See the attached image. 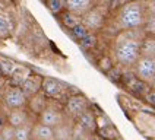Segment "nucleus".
Wrapping results in <instances>:
<instances>
[{"mask_svg":"<svg viewBox=\"0 0 155 140\" xmlns=\"http://www.w3.org/2000/svg\"><path fill=\"white\" fill-rule=\"evenodd\" d=\"M28 111L26 108H18V110H9L8 117H6V122L9 126H12L13 129H18L21 126L28 124Z\"/></svg>","mask_w":155,"mask_h":140,"instance_id":"obj_12","label":"nucleus"},{"mask_svg":"<svg viewBox=\"0 0 155 140\" xmlns=\"http://www.w3.org/2000/svg\"><path fill=\"white\" fill-rule=\"evenodd\" d=\"M145 10L140 3H123L119 10V24L123 29H136L143 25Z\"/></svg>","mask_w":155,"mask_h":140,"instance_id":"obj_2","label":"nucleus"},{"mask_svg":"<svg viewBox=\"0 0 155 140\" xmlns=\"http://www.w3.org/2000/svg\"><path fill=\"white\" fill-rule=\"evenodd\" d=\"M73 139V127L63 122L54 129V140H72Z\"/></svg>","mask_w":155,"mask_h":140,"instance_id":"obj_16","label":"nucleus"},{"mask_svg":"<svg viewBox=\"0 0 155 140\" xmlns=\"http://www.w3.org/2000/svg\"><path fill=\"white\" fill-rule=\"evenodd\" d=\"M31 133H32V126L25 124L15 129V140H29L31 139Z\"/></svg>","mask_w":155,"mask_h":140,"instance_id":"obj_19","label":"nucleus"},{"mask_svg":"<svg viewBox=\"0 0 155 140\" xmlns=\"http://www.w3.org/2000/svg\"><path fill=\"white\" fill-rule=\"evenodd\" d=\"M64 6H66V12H69L72 15H81L84 16L88 10L94 8V2L91 0H68L64 2Z\"/></svg>","mask_w":155,"mask_h":140,"instance_id":"obj_11","label":"nucleus"},{"mask_svg":"<svg viewBox=\"0 0 155 140\" xmlns=\"http://www.w3.org/2000/svg\"><path fill=\"white\" fill-rule=\"evenodd\" d=\"M140 47L142 43L136 38H124L116 44L114 54L116 60L123 66H135L140 57Z\"/></svg>","mask_w":155,"mask_h":140,"instance_id":"obj_1","label":"nucleus"},{"mask_svg":"<svg viewBox=\"0 0 155 140\" xmlns=\"http://www.w3.org/2000/svg\"><path fill=\"white\" fill-rule=\"evenodd\" d=\"M16 67H18V64L13 60H9V59H0V76H2L3 79L8 80V79L13 75V72L16 70Z\"/></svg>","mask_w":155,"mask_h":140,"instance_id":"obj_17","label":"nucleus"},{"mask_svg":"<svg viewBox=\"0 0 155 140\" xmlns=\"http://www.w3.org/2000/svg\"><path fill=\"white\" fill-rule=\"evenodd\" d=\"M147 99H148V102H149V104L155 107V94H154V92L148 94V95H147Z\"/></svg>","mask_w":155,"mask_h":140,"instance_id":"obj_28","label":"nucleus"},{"mask_svg":"<svg viewBox=\"0 0 155 140\" xmlns=\"http://www.w3.org/2000/svg\"><path fill=\"white\" fill-rule=\"evenodd\" d=\"M5 85H6V79H3L2 76H0V91L5 88Z\"/></svg>","mask_w":155,"mask_h":140,"instance_id":"obj_29","label":"nucleus"},{"mask_svg":"<svg viewBox=\"0 0 155 140\" xmlns=\"http://www.w3.org/2000/svg\"><path fill=\"white\" fill-rule=\"evenodd\" d=\"M29 140H32V139H29Z\"/></svg>","mask_w":155,"mask_h":140,"instance_id":"obj_34","label":"nucleus"},{"mask_svg":"<svg viewBox=\"0 0 155 140\" xmlns=\"http://www.w3.org/2000/svg\"><path fill=\"white\" fill-rule=\"evenodd\" d=\"M3 102L9 110H18V108H25L26 107V96L24 95L22 89L16 86H6L3 91Z\"/></svg>","mask_w":155,"mask_h":140,"instance_id":"obj_5","label":"nucleus"},{"mask_svg":"<svg viewBox=\"0 0 155 140\" xmlns=\"http://www.w3.org/2000/svg\"><path fill=\"white\" fill-rule=\"evenodd\" d=\"M81 24L85 26L88 32H91V31H97V29H100V28L103 26L104 15L94 6L91 10H88L85 15L81 18Z\"/></svg>","mask_w":155,"mask_h":140,"instance_id":"obj_8","label":"nucleus"},{"mask_svg":"<svg viewBox=\"0 0 155 140\" xmlns=\"http://www.w3.org/2000/svg\"><path fill=\"white\" fill-rule=\"evenodd\" d=\"M61 22H63V25L66 26V28H69L70 31L72 29H75L79 24H81V19L75 15H72L69 12H66V13H63V16H61Z\"/></svg>","mask_w":155,"mask_h":140,"instance_id":"obj_21","label":"nucleus"},{"mask_svg":"<svg viewBox=\"0 0 155 140\" xmlns=\"http://www.w3.org/2000/svg\"><path fill=\"white\" fill-rule=\"evenodd\" d=\"M110 124H113V122L108 120L107 115H103V114L97 115V130L104 129V127H107V126H110ZM95 133H97V131H95Z\"/></svg>","mask_w":155,"mask_h":140,"instance_id":"obj_25","label":"nucleus"},{"mask_svg":"<svg viewBox=\"0 0 155 140\" xmlns=\"http://www.w3.org/2000/svg\"><path fill=\"white\" fill-rule=\"evenodd\" d=\"M0 137L5 140H15V129L8 122L0 127Z\"/></svg>","mask_w":155,"mask_h":140,"instance_id":"obj_22","label":"nucleus"},{"mask_svg":"<svg viewBox=\"0 0 155 140\" xmlns=\"http://www.w3.org/2000/svg\"><path fill=\"white\" fill-rule=\"evenodd\" d=\"M76 121L78 126L88 134H92V133L97 131V115H95V113L91 108L86 110L84 114H81L76 118Z\"/></svg>","mask_w":155,"mask_h":140,"instance_id":"obj_10","label":"nucleus"},{"mask_svg":"<svg viewBox=\"0 0 155 140\" xmlns=\"http://www.w3.org/2000/svg\"><path fill=\"white\" fill-rule=\"evenodd\" d=\"M72 34L75 35V37H78L79 40H82V38H84V37H86V35L89 34V32L86 31V28L82 25V24H79V25H78L75 29H72Z\"/></svg>","mask_w":155,"mask_h":140,"instance_id":"obj_26","label":"nucleus"},{"mask_svg":"<svg viewBox=\"0 0 155 140\" xmlns=\"http://www.w3.org/2000/svg\"><path fill=\"white\" fill-rule=\"evenodd\" d=\"M31 139L32 140H54V130L40 124V122H35L32 126V133H31Z\"/></svg>","mask_w":155,"mask_h":140,"instance_id":"obj_15","label":"nucleus"},{"mask_svg":"<svg viewBox=\"0 0 155 140\" xmlns=\"http://www.w3.org/2000/svg\"><path fill=\"white\" fill-rule=\"evenodd\" d=\"M72 140H73V139H72Z\"/></svg>","mask_w":155,"mask_h":140,"instance_id":"obj_35","label":"nucleus"},{"mask_svg":"<svg viewBox=\"0 0 155 140\" xmlns=\"http://www.w3.org/2000/svg\"><path fill=\"white\" fill-rule=\"evenodd\" d=\"M89 140H104V139H101V137H98V136L95 134V136H92V137H89Z\"/></svg>","mask_w":155,"mask_h":140,"instance_id":"obj_30","label":"nucleus"},{"mask_svg":"<svg viewBox=\"0 0 155 140\" xmlns=\"http://www.w3.org/2000/svg\"><path fill=\"white\" fill-rule=\"evenodd\" d=\"M81 44H82L85 48H92V47L95 45V37L89 32L86 37H84V38L81 40Z\"/></svg>","mask_w":155,"mask_h":140,"instance_id":"obj_27","label":"nucleus"},{"mask_svg":"<svg viewBox=\"0 0 155 140\" xmlns=\"http://www.w3.org/2000/svg\"><path fill=\"white\" fill-rule=\"evenodd\" d=\"M32 73V70L29 69V67H26V66H21V64H18L16 70L13 72V75L9 78V82H10V86H16V88H21L24 83H25V80L29 78V75Z\"/></svg>","mask_w":155,"mask_h":140,"instance_id":"obj_14","label":"nucleus"},{"mask_svg":"<svg viewBox=\"0 0 155 140\" xmlns=\"http://www.w3.org/2000/svg\"><path fill=\"white\" fill-rule=\"evenodd\" d=\"M41 92L47 99L51 101H60L63 98H69V86L56 78H50V76H44L43 78V86H41Z\"/></svg>","mask_w":155,"mask_h":140,"instance_id":"obj_3","label":"nucleus"},{"mask_svg":"<svg viewBox=\"0 0 155 140\" xmlns=\"http://www.w3.org/2000/svg\"><path fill=\"white\" fill-rule=\"evenodd\" d=\"M45 6L50 9L53 13H61L63 10H66L64 2H60V0H50V2L45 3Z\"/></svg>","mask_w":155,"mask_h":140,"instance_id":"obj_23","label":"nucleus"},{"mask_svg":"<svg viewBox=\"0 0 155 140\" xmlns=\"http://www.w3.org/2000/svg\"><path fill=\"white\" fill-rule=\"evenodd\" d=\"M140 56H145V57H155V40L154 38H148L142 43L140 47Z\"/></svg>","mask_w":155,"mask_h":140,"instance_id":"obj_20","label":"nucleus"},{"mask_svg":"<svg viewBox=\"0 0 155 140\" xmlns=\"http://www.w3.org/2000/svg\"><path fill=\"white\" fill-rule=\"evenodd\" d=\"M95 134H97L98 137L104 139V140H114V139H117V137H120V133L117 131L116 126H113V124L107 126V127H104V129L97 130Z\"/></svg>","mask_w":155,"mask_h":140,"instance_id":"obj_18","label":"nucleus"},{"mask_svg":"<svg viewBox=\"0 0 155 140\" xmlns=\"http://www.w3.org/2000/svg\"><path fill=\"white\" fill-rule=\"evenodd\" d=\"M25 108H28L32 114H37V117H38V115L47 108V98L44 96L43 92H40V94H37V95L28 98Z\"/></svg>","mask_w":155,"mask_h":140,"instance_id":"obj_13","label":"nucleus"},{"mask_svg":"<svg viewBox=\"0 0 155 140\" xmlns=\"http://www.w3.org/2000/svg\"><path fill=\"white\" fill-rule=\"evenodd\" d=\"M114 140H123V137L120 136V137H117V139H114Z\"/></svg>","mask_w":155,"mask_h":140,"instance_id":"obj_32","label":"nucleus"},{"mask_svg":"<svg viewBox=\"0 0 155 140\" xmlns=\"http://www.w3.org/2000/svg\"><path fill=\"white\" fill-rule=\"evenodd\" d=\"M89 101L85 95L82 94H75V95H70L66 101V105H64V110L68 115L73 117V118H78L81 114H84L86 110H89Z\"/></svg>","mask_w":155,"mask_h":140,"instance_id":"obj_6","label":"nucleus"},{"mask_svg":"<svg viewBox=\"0 0 155 140\" xmlns=\"http://www.w3.org/2000/svg\"><path fill=\"white\" fill-rule=\"evenodd\" d=\"M43 78H44V76L38 75V73H34V72L29 75V78L25 80V83L21 86L22 92H24V95L26 96V99L41 92V86H43Z\"/></svg>","mask_w":155,"mask_h":140,"instance_id":"obj_9","label":"nucleus"},{"mask_svg":"<svg viewBox=\"0 0 155 140\" xmlns=\"http://www.w3.org/2000/svg\"><path fill=\"white\" fill-rule=\"evenodd\" d=\"M12 24L6 16H0V35H6L10 31Z\"/></svg>","mask_w":155,"mask_h":140,"instance_id":"obj_24","label":"nucleus"},{"mask_svg":"<svg viewBox=\"0 0 155 140\" xmlns=\"http://www.w3.org/2000/svg\"><path fill=\"white\" fill-rule=\"evenodd\" d=\"M135 76L140 82L152 85L155 80V57L140 56L135 64Z\"/></svg>","mask_w":155,"mask_h":140,"instance_id":"obj_4","label":"nucleus"},{"mask_svg":"<svg viewBox=\"0 0 155 140\" xmlns=\"http://www.w3.org/2000/svg\"><path fill=\"white\" fill-rule=\"evenodd\" d=\"M151 86H152V89H154V94H155V80L152 82V85H151Z\"/></svg>","mask_w":155,"mask_h":140,"instance_id":"obj_31","label":"nucleus"},{"mask_svg":"<svg viewBox=\"0 0 155 140\" xmlns=\"http://www.w3.org/2000/svg\"><path fill=\"white\" fill-rule=\"evenodd\" d=\"M37 122L44 124V126H47V127L54 130L56 127H59L60 124L64 122V115L61 113V110L47 105V108L38 115V121Z\"/></svg>","mask_w":155,"mask_h":140,"instance_id":"obj_7","label":"nucleus"},{"mask_svg":"<svg viewBox=\"0 0 155 140\" xmlns=\"http://www.w3.org/2000/svg\"><path fill=\"white\" fill-rule=\"evenodd\" d=\"M0 140H5V139H2V137H0Z\"/></svg>","mask_w":155,"mask_h":140,"instance_id":"obj_33","label":"nucleus"}]
</instances>
